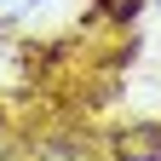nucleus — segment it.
Segmentation results:
<instances>
[{
  "label": "nucleus",
  "mask_w": 161,
  "mask_h": 161,
  "mask_svg": "<svg viewBox=\"0 0 161 161\" xmlns=\"http://www.w3.org/2000/svg\"><path fill=\"white\" fill-rule=\"evenodd\" d=\"M115 161H161V127H127L115 138Z\"/></svg>",
  "instance_id": "obj_1"
},
{
  "label": "nucleus",
  "mask_w": 161,
  "mask_h": 161,
  "mask_svg": "<svg viewBox=\"0 0 161 161\" xmlns=\"http://www.w3.org/2000/svg\"><path fill=\"white\" fill-rule=\"evenodd\" d=\"M35 6H46V0H0V17H29Z\"/></svg>",
  "instance_id": "obj_2"
}]
</instances>
